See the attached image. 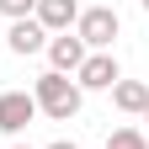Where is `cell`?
Masks as SVG:
<instances>
[{
	"label": "cell",
	"mask_w": 149,
	"mask_h": 149,
	"mask_svg": "<svg viewBox=\"0 0 149 149\" xmlns=\"http://www.w3.org/2000/svg\"><path fill=\"white\" fill-rule=\"evenodd\" d=\"M32 101H37V112H48L53 123H69L74 112H80V101H85V91L69 80V74H37V85H32Z\"/></svg>",
	"instance_id": "cell-1"
},
{
	"label": "cell",
	"mask_w": 149,
	"mask_h": 149,
	"mask_svg": "<svg viewBox=\"0 0 149 149\" xmlns=\"http://www.w3.org/2000/svg\"><path fill=\"white\" fill-rule=\"evenodd\" d=\"M74 37H80L91 53H107V48H112V37H117V11H112V6H91V11H80Z\"/></svg>",
	"instance_id": "cell-2"
},
{
	"label": "cell",
	"mask_w": 149,
	"mask_h": 149,
	"mask_svg": "<svg viewBox=\"0 0 149 149\" xmlns=\"http://www.w3.org/2000/svg\"><path fill=\"white\" fill-rule=\"evenodd\" d=\"M123 74H117V59L112 53H85V64L74 69V85L80 91H112Z\"/></svg>",
	"instance_id": "cell-3"
},
{
	"label": "cell",
	"mask_w": 149,
	"mask_h": 149,
	"mask_svg": "<svg viewBox=\"0 0 149 149\" xmlns=\"http://www.w3.org/2000/svg\"><path fill=\"white\" fill-rule=\"evenodd\" d=\"M32 117H37L32 91H6V96H0V133H22Z\"/></svg>",
	"instance_id": "cell-4"
},
{
	"label": "cell",
	"mask_w": 149,
	"mask_h": 149,
	"mask_svg": "<svg viewBox=\"0 0 149 149\" xmlns=\"http://www.w3.org/2000/svg\"><path fill=\"white\" fill-rule=\"evenodd\" d=\"M85 53H91V48H85L74 32H59V37H48V64H53V74H74V69L85 64Z\"/></svg>",
	"instance_id": "cell-5"
},
{
	"label": "cell",
	"mask_w": 149,
	"mask_h": 149,
	"mask_svg": "<svg viewBox=\"0 0 149 149\" xmlns=\"http://www.w3.org/2000/svg\"><path fill=\"white\" fill-rule=\"evenodd\" d=\"M32 22L43 27V32H69L74 22H80V0H37Z\"/></svg>",
	"instance_id": "cell-6"
},
{
	"label": "cell",
	"mask_w": 149,
	"mask_h": 149,
	"mask_svg": "<svg viewBox=\"0 0 149 149\" xmlns=\"http://www.w3.org/2000/svg\"><path fill=\"white\" fill-rule=\"evenodd\" d=\"M6 43H11V53H22V59H27V53H43V48H48V32L27 16V22H11Z\"/></svg>",
	"instance_id": "cell-7"
},
{
	"label": "cell",
	"mask_w": 149,
	"mask_h": 149,
	"mask_svg": "<svg viewBox=\"0 0 149 149\" xmlns=\"http://www.w3.org/2000/svg\"><path fill=\"white\" fill-rule=\"evenodd\" d=\"M112 101H117V112H144V107H149V85L117 80V85H112Z\"/></svg>",
	"instance_id": "cell-8"
},
{
	"label": "cell",
	"mask_w": 149,
	"mask_h": 149,
	"mask_svg": "<svg viewBox=\"0 0 149 149\" xmlns=\"http://www.w3.org/2000/svg\"><path fill=\"white\" fill-rule=\"evenodd\" d=\"M107 149H149V139L139 133V128H112V139H107Z\"/></svg>",
	"instance_id": "cell-9"
},
{
	"label": "cell",
	"mask_w": 149,
	"mask_h": 149,
	"mask_svg": "<svg viewBox=\"0 0 149 149\" xmlns=\"http://www.w3.org/2000/svg\"><path fill=\"white\" fill-rule=\"evenodd\" d=\"M37 11V0H0V16H11V22H27Z\"/></svg>",
	"instance_id": "cell-10"
},
{
	"label": "cell",
	"mask_w": 149,
	"mask_h": 149,
	"mask_svg": "<svg viewBox=\"0 0 149 149\" xmlns=\"http://www.w3.org/2000/svg\"><path fill=\"white\" fill-rule=\"evenodd\" d=\"M48 149H80V144H69V139H59V144H48Z\"/></svg>",
	"instance_id": "cell-11"
},
{
	"label": "cell",
	"mask_w": 149,
	"mask_h": 149,
	"mask_svg": "<svg viewBox=\"0 0 149 149\" xmlns=\"http://www.w3.org/2000/svg\"><path fill=\"white\" fill-rule=\"evenodd\" d=\"M139 6H144V11H149V0H139Z\"/></svg>",
	"instance_id": "cell-12"
},
{
	"label": "cell",
	"mask_w": 149,
	"mask_h": 149,
	"mask_svg": "<svg viewBox=\"0 0 149 149\" xmlns=\"http://www.w3.org/2000/svg\"><path fill=\"white\" fill-rule=\"evenodd\" d=\"M144 117H149V107H144Z\"/></svg>",
	"instance_id": "cell-13"
},
{
	"label": "cell",
	"mask_w": 149,
	"mask_h": 149,
	"mask_svg": "<svg viewBox=\"0 0 149 149\" xmlns=\"http://www.w3.org/2000/svg\"><path fill=\"white\" fill-rule=\"evenodd\" d=\"M16 149H27V144H16Z\"/></svg>",
	"instance_id": "cell-14"
}]
</instances>
